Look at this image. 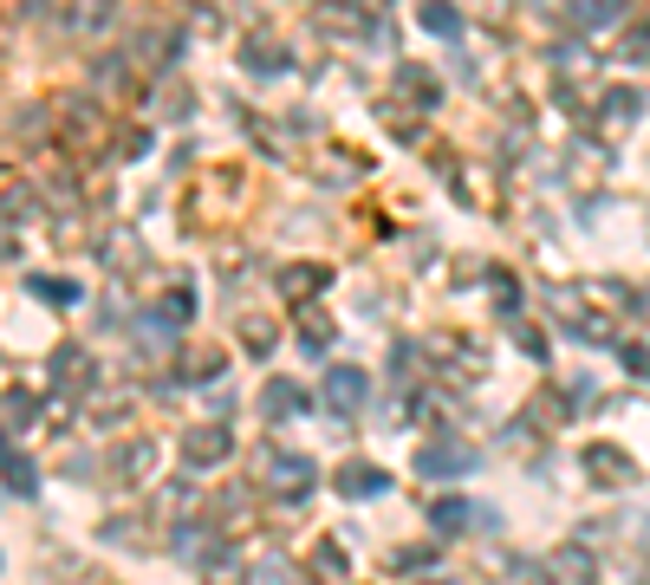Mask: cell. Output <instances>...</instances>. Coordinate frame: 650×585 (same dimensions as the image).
<instances>
[{
    "mask_svg": "<svg viewBox=\"0 0 650 585\" xmlns=\"http://www.w3.org/2000/svg\"><path fill=\"white\" fill-rule=\"evenodd\" d=\"M26 287L40 292V299H53V306H73L78 287H66V280H26Z\"/></svg>",
    "mask_w": 650,
    "mask_h": 585,
    "instance_id": "cell-24",
    "label": "cell"
},
{
    "mask_svg": "<svg viewBox=\"0 0 650 585\" xmlns=\"http://www.w3.org/2000/svg\"><path fill=\"white\" fill-rule=\"evenodd\" d=\"M13 131H26V137H40V131H46V104H20V118H13Z\"/></svg>",
    "mask_w": 650,
    "mask_h": 585,
    "instance_id": "cell-25",
    "label": "cell"
},
{
    "mask_svg": "<svg viewBox=\"0 0 650 585\" xmlns=\"http://www.w3.org/2000/svg\"><path fill=\"white\" fill-rule=\"evenodd\" d=\"M267 585H306V580H299V573H293L287 560H274V566H267Z\"/></svg>",
    "mask_w": 650,
    "mask_h": 585,
    "instance_id": "cell-27",
    "label": "cell"
},
{
    "mask_svg": "<svg viewBox=\"0 0 650 585\" xmlns=\"http://www.w3.org/2000/svg\"><path fill=\"white\" fill-rule=\"evenodd\" d=\"M261 482H267V495H280V501H306V495L319 488V468H312V455L267 449V455H261Z\"/></svg>",
    "mask_w": 650,
    "mask_h": 585,
    "instance_id": "cell-1",
    "label": "cell"
},
{
    "mask_svg": "<svg viewBox=\"0 0 650 585\" xmlns=\"http://www.w3.org/2000/svg\"><path fill=\"white\" fill-rule=\"evenodd\" d=\"M475 449L462 437H436V442H423L417 449V475H430V482H455V475H475Z\"/></svg>",
    "mask_w": 650,
    "mask_h": 585,
    "instance_id": "cell-2",
    "label": "cell"
},
{
    "mask_svg": "<svg viewBox=\"0 0 650 585\" xmlns=\"http://www.w3.org/2000/svg\"><path fill=\"white\" fill-rule=\"evenodd\" d=\"M585 468H592V482H631V455L612 449V442H592L585 449Z\"/></svg>",
    "mask_w": 650,
    "mask_h": 585,
    "instance_id": "cell-9",
    "label": "cell"
},
{
    "mask_svg": "<svg viewBox=\"0 0 650 585\" xmlns=\"http://www.w3.org/2000/svg\"><path fill=\"white\" fill-rule=\"evenodd\" d=\"M397 85H404V91H410V98H417V104H423V111H436V98H442V85H436V73L430 66H417V59H404V66H397Z\"/></svg>",
    "mask_w": 650,
    "mask_h": 585,
    "instance_id": "cell-12",
    "label": "cell"
},
{
    "mask_svg": "<svg viewBox=\"0 0 650 585\" xmlns=\"http://www.w3.org/2000/svg\"><path fill=\"white\" fill-rule=\"evenodd\" d=\"M196 319V292L189 287H169L156 306H150V332H183Z\"/></svg>",
    "mask_w": 650,
    "mask_h": 585,
    "instance_id": "cell-6",
    "label": "cell"
},
{
    "mask_svg": "<svg viewBox=\"0 0 650 585\" xmlns=\"http://www.w3.org/2000/svg\"><path fill=\"white\" fill-rule=\"evenodd\" d=\"M40 488V475H33V462L20 455V449H7V495L20 501V495H33Z\"/></svg>",
    "mask_w": 650,
    "mask_h": 585,
    "instance_id": "cell-17",
    "label": "cell"
},
{
    "mask_svg": "<svg viewBox=\"0 0 650 585\" xmlns=\"http://www.w3.org/2000/svg\"><path fill=\"white\" fill-rule=\"evenodd\" d=\"M150 462H156V449H150V442H131V449L118 455V475H124V482H144Z\"/></svg>",
    "mask_w": 650,
    "mask_h": 585,
    "instance_id": "cell-19",
    "label": "cell"
},
{
    "mask_svg": "<svg viewBox=\"0 0 650 585\" xmlns=\"http://www.w3.org/2000/svg\"><path fill=\"white\" fill-rule=\"evenodd\" d=\"M326 280H332L326 267H287V274H280V292H287V299H312Z\"/></svg>",
    "mask_w": 650,
    "mask_h": 585,
    "instance_id": "cell-16",
    "label": "cell"
},
{
    "mask_svg": "<svg viewBox=\"0 0 650 585\" xmlns=\"http://www.w3.org/2000/svg\"><path fill=\"white\" fill-rule=\"evenodd\" d=\"M598 104H605V124H612V131H631V124H638V111H645V98H638L631 85H612Z\"/></svg>",
    "mask_w": 650,
    "mask_h": 585,
    "instance_id": "cell-11",
    "label": "cell"
},
{
    "mask_svg": "<svg viewBox=\"0 0 650 585\" xmlns=\"http://www.w3.org/2000/svg\"><path fill=\"white\" fill-rule=\"evenodd\" d=\"M436 533H475V527H495V508H482V501H462V495H442L430 508Z\"/></svg>",
    "mask_w": 650,
    "mask_h": 585,
    "instance_id": "cell-4",
    "label": "cell"
},
{
    "mask_svg": "<svg viewBox=\"0 0 650 585\" xmlns=\"http://www.w3.org/2000/svg\"><path fill=\"white\" fill-rule=\"evenodd\" d=\"M618 20H625V7H618V0H579V7H573L579 33H612Z\"/></svg>",
    "mask_w": 650,
    "mask_h": 585,
    "instance_id": "cell-14",
    "label": "cell"
},
{
    "mask_svg": "<svg viewBox=\"0 0 650 585\" xmlns=\"http://www.w3.org/2000/svg\"><path fill=\"white\" fill-rule=\"evenodd\" d=\"M364 397H371V384H364V371H352V365H332V371H326V404H332L339 417H352V410H364Z\"/></svg>",
    "mask_w": 650,
    "mask_h": 585,
    "instance_id": "cell-5",
    "label": "cell"
},
{
    "mask_svg": "<svg viewBox=\"0 0 650 585\" xmlns=\"http://www.w3.org/2000/svg\"><path fill=\"white\" fill-rule=\"evenodd\" d=\"M560 573H566V585H585V573H592V560H585V547H566L560 560H553Z\"/></svg>",
    "mask_w": 650,
    "mask_h": 585,
    "instance_id": "cell-23",
    "label": "cell"
},
{
    "mask_svg": "<svg viewBox=\"0 0 650 585\" xmlns=\"http://www.w3.org/2000/svg\"><path fill=\"white\" fill-rule=\"evenodd\" d=\"M312 566H319L326 580H345V547H339V540H319V553H312Z\"/></svg>",
    "mask_w": 650,
    "mask_h": 585,
    "instance_id": "cell-20",
    "label": "cell"
},
{
    "mask_svg": "<svg viewBox=\"0 0 650 585\" xmlns=\"http://www.w3.org/2000/svg\"><path fill=\"white\" fill-rule=\"evenodd\" d=\"M33 417H40V404H33L20 384H7V430H26Z\"/></svg>",
    "mask_w": 650,
    "mask_h": 585,
    "instance_id": "cell-18",
    "label": "cell"
},
{
    "mask_svg": "<svg viewBox=\"0 0 650 585\" xmlns=\"http://www.w3.org/2000/svg\"><path fill=\"white\" fill-rule=\"evenodd\" d=\"M618 358L631 365V377H650V352L645 345H618Z\"/></svg>",
    "mask_w": 650,
    "mask_h": 585,
    "instance_id": "cell-26",
    "label": "cell"
},
{
    "mask_svg": "<svg viewBox=\"0 0 650 585\" xmlns=\"http://www.w3.org/2000/svg\"><path fill=\"white\" fill-rule=\"evenodd\" d=\"M384 488H390V475L371 468V462H345V468H339V495H352V501H371V495H384Z\"/></svg>",
    "mask_w": 650,
    "mask_h": 585,
    "instance_id": "cell-7",
    "label": "cell"
},
{
    "mask_svg": "<svg viewBox=\"0 0 650 585\" xmlns=\"http://www.w3.org/2000/svg\"><path fill=\"white\" fill-rule=\"evenodd\" d=\"M202 585H241V553H234L228 540H221L216 553L202 560Z\"/></svg>",
    "mask_w": 650,
    "mask_h": 585,
    "instance_id": "cell-15",
    "label": "cell"
},
{
    "mask_svg": "<svg viewBox=\"0 0 650 585\" xmlns=\"http://www.w3.org/2000/svg\"><path fill=\"white\" fill-rule=\"evenodd\" d=\"M247 66H254V73H274V66H280V46L254 33V40H247Z\"/></svg>",
    "mask_w": 650,
    "mask_h": 585,
    "instance_id": "cell-22",
    "label": "cell"
},
{
    "mask_svg": "<svg viewBox=\"0 0 650 585\" xmlns=\"http://www.w3.org/2000/svg\"><path fill=\"white\" fill-rule=\"evenodd\" d=\"M228 455H234V430L228 423H189L183 430V462L189 468H216Z\"/></svg>",
    "mask_w": 650,
    "mask_h": 585,
    "instance_id": "cell-3",
    "label": "cell"
},
{
    "mask_svg": "<svg viewBox=\"0 0 650 585\" xmlns=\"http://www.w3.org/2000/svg\"><path fill=\"white\" fill-rule=\"evenodd\" d=\"M169 547H176L183 560H209V553H216V547H221V533H216V527H209V520H183V527L169 533Z\"/></svg>",
    "mask_w": 650,
    "mask_h": 585,
    "instance_id": "cell-8",
    "label": "cell"
},
{
    "mask_svg": "<svg viewBox=\"0 0 650 585\" xmlns=\"http://www.w3.org/2000/svg\"><path fill=\"white\" fill-rule=\"evenodd\" d=\"M423 26L442 33V40H455V33H462V13H455V7H423Z\"/></svg>",
    "mask_w": 650,
    "mask_h": 585,
    "instance_id": "cell-21",
    "label": "cell"
},
{
    "mask_svg": "<svg viewBox=\"0 0 650 585\" xmlns=\"http://www.w3.org/2000/svg\"><path fill=\"white\" fill-rule=\"evenodd\" d=\"M247 345H254V352H267V345H274V325H261V319H254V325H247Z\"/></svg>",
    "mask_w": 650,
    "mask_h": 585,
    "instance_id": "cell-28",
    "label": "cell"
},
{
    "mask_svg": "<svg viewBox=\"0 0 650 585\" xmlns=\"http://www.w3.org/2000/svg\"><path fill=\"white\" fill-rule=\"evenodd\" d=\"M53 384H59L66 397H73V390H85V384H91V358H85L78 345H66V352H53Z\"/></svg>",
    "mask_w": 650,
    "mask_h": 585,
    "instance_id": "cell-13",
    "label": "cell"
},
{
    "mask_svg": "<svg viewBox=\"0 0 650 585\" xmlns=\"http://www.w3.org/2000/svg\"><path fill=\"white\" fill-rule=\"evenodd\" d=\"M261 410H267L274 423H287V417H299V410H306V390H299L293 377H274V384L261 390Z\"/></svg>",
    "mask_w": 650,
    "mask_h": 585,
    "instance_id": "cell-10",
    "label": "cell"
}]
</instances>
